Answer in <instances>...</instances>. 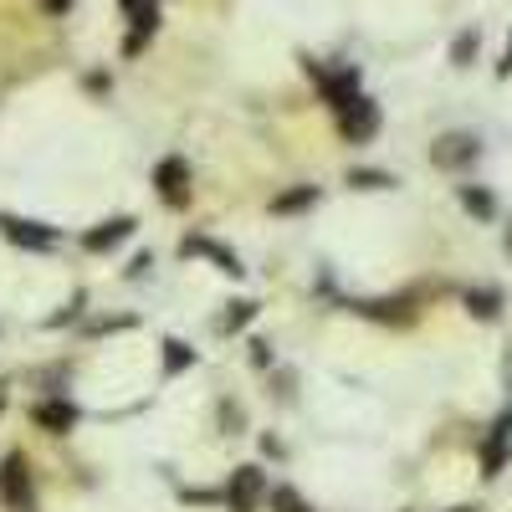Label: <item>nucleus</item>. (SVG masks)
I'll return each mask as SVG.
<instances>
[{"label":"nucleus","mask_w":512,"mask_h":512,"mask_svg":"<svg viewBox=\"0 0 512 512\" xmlns=\"http://www.w3.org/2000/svg\"><path fill=\"white\" fill-rule=\"evenodd\" d=\"M0 502H6V512H36V492H31V472L21 451H11L6 466H0Z\"/></svg>","instance_id":"f257e3e1"},{"label":"nucleus","mask_w":512,"mask_h":512,"mask_svg":"<svg viewBox=\"0 0 512 512\" xmlns=\"http://www.w3.org/2000/svg\"><path fill=\"white\" fill-rule=\"evenodd\" d=\"M333 113H338V134H344L349 144H364V139L379 134V108H374V98H364V93H354L349 103H338Z\"/></svg>","instance_id":"f03ea898"},{"label":"nucleus","mask_w":512,"mask_h":512,"mask_svg":"<svg viewBox=\"0 0 512 512\" xmlns=\"http://www.w3.org/2000/svg\"><path fill=\"white\" fill-rule=\"evenodd\" d=\"M267 497V477L262 466H236L231 482H226V507L231 512H256V502Z\"/></svg>","instance_id":"7ed1b4c3"},{"label":"nucleus","mask_w":512,"mask_h":512,"mask_svg":"<svg viewBox=\"0 0 512 512\" xmlns=\"http://www.w3.org/2000/svg\"><path fill=\"white\" fill-rule=\"evenodd\" d=\"M507 456H512V410L497 415V425H492L487 441H482V477H497L502 466H507Z\"/></svg>","instance_id":"20e7f679"},{"label":"nucleus","mask_w":512,"mask_h":512,"mask_svg":"<svg viewBox=\"0 0 512 512\" xmlns=\"http://www.w3.org/2000/svg\"><path fill=\"white\" fill-rule=\"evenodd\" d=\"M477 154H482V144H477L472 134H441L436 149H431V164H436V169H466Z\"/></svg>","instance_id":"39448f33"},{"label":"nucleus","mask_w":512,"mask_h":512,"mask_svg":"<svg viewBox=\"0 0 512 512\" xmlns=\"http://www.w3.org/2000/svg\"><path fill=\"white\" fill-rule=\"evenodd\" d=\"M154 185H159V195L169 205H185L190 200V169H185V159H164L154 169Z\"/></svg>","instance_id":"423d86ee"},{"label":"nucleus","mask_w":512,"mask_h":512,"mask_svg":"<svg viewBox=\"0 0 512 512\" xmlns=\"http://www.w3.org/2000/svg\"><path fill=\"white\" fill-rule=\"evenodd\" d=\"M123 11H128V21H134V31H128V52H139L144 41L154 36V26H159V6L154 0H123Z\"/></svg>","instance_id":"0eeeda50"},{"label":"nucleus","mask_w":512,"mask_h":512,"mask_svg":"<svg viewBox=\"0 0 512 512\" xmlns=\"http://www.w3.org/2000/svg\"><path fill=\"white\" fill-rule=\"evenodd\" d=\"M185 256H210V262H216V272H226V277H241V272H246L236 251H226V246H216V241H205V236H190V241H185Z\"/></svg>","instance_id":"6e6552de"},{"label":"nucleus","mask_w":512,"mask_h":512,"mask_svg":"<svg viewBox=\"0 0 512 512\" xmlns=\"http://www.w3.org/2000/svg\"><path fill=\"white\" fill-rule=\"evenodd\" d=\"M128 236H134V221L113 216V221H103V226H93L88 236H82V246H88V251H113V246H123Z\"/></svg>","instance_id":"1a4fd4ad"},{"label":"nucleus","mask_w":512,"mask_h":512,"mask_svg":"<svg viewBox=\"0 0 512 512\" xmlns=\"http://www.w3.org/2000/svg\"><path fill=\"white\" fill-rule=\"evenodd\" d=\"M36 425H47L52 436H67L72 425H77V405H67V400H41V405H36Z\"/></svg>","instance_id":"9d476101"},{"label":"nucleus","mask_w":512,"mask_h":512,"mask_svg":"<svg viewBox=\"0 0 512 512\" xmlns=\"http://www.w3.org/2000/svg\"><path fill=\"white\" fill-rule=\"evenodd\" d=\"M364 318H379V323H410L415 308H410V297H379V303H359Z\"/></svg>","instance_id":"9b49d317"},{"label":"nucleus","mask_w":512,"mask_h":512,"mask_svg":"<svg viewBox=\"0 0 512 512\" xmlns=\"http://www.w3.org/2000/svg\"><path fill=\"white\" fill-rule=\"evenodd\" d=\"M0 231H6L16 246H52L57 241V231L41 226V221H0Z\"/></svg>","instance_id":"f8f14e48"},{"label":"nucleus","mask_w":512,"mask_h":512,"mask_svg":"<svg viewBox=\"0 0 512 512\" xmlns=\"http://www.w3.org/2000/svg\"><path fill=\"white\" fill-rule=\"evenodd\" d=\"M466 313L482 318V323L502 318V292L497 287H472V292H466Z\"/></svg>","instance_id":"ddd939ff"},{"label":"nucleus","mask_w":512,"mask_h":512,"mask_svg":"<svg viewBox=\"0 0 512 512\" xmlns=\"http://www.w3.org/2000/svg\"><path fill=\"white\" fill-rule=\"evenodd\" d=\"M308 205H318V185L287 190V195H277V200H272V210H277V216H297V210H308Z\"/></svg>","instance_id":"4468645a"},{"label":"nucleus","mask_w":512,"mask_h":512,"mask_svg":"<svg viewBox=\"0 0 512 512\" xmlns=\"http://www.w3.org/2000/svg\"><path fill=\"white\" fill-rule=\"evenodd\" d=\"M461 205L472 210L477 221H492V216H497V200H492L487 190H477V185H461Z\"/></svg>","instance_id":"2eb2a0df"},{"label":"nucleus","mask_w":512,"mask_h":512,"mask_svg":"<svg viewBox=\"0 0 512 512\" xmlns=\"http://www.w3.org/2000/svg\"><path fill=\"white\" fill-rule=\"evenodd\" d=\"M349 185H354V190H390L395 180L384 175V169H354V175H349Z\"/></svg>","instance_id":"dca6fc26"},{"label":"nucleus","mask_w":512,"mask_h":512,"mask_svg":"<svg viewBox=\"0 0 512 512\" xmlns=\"http://www.w3.org/2000/svg\"><path fill=\"white\" fill-rule=\"evenodd\" d=\"M272 507H277V512H308V502L297 497L292 487H272Z\"/></svg>","instance_id":"f3484780"},{"label":"nucleus","mask_w":512,"mask_h":512,"mask_svg":"<svg viewBox=\"0 0 512 512\" xmlns=\"http://www.w3.org/2000/svg\"><path fill=\"white\" fill-rule=\"evenodd\" d=\"M251 313H256V303H231V313L221 318V328H226V333H236V328H246V323H251Z\"/></svg>","instance_id":"a211bd4d"},{"label":"nucleus","mask_w":512,"mask_h":512,"mask_svg":"<svg viewBox=\"0 0 512 512\" xmlns=\"http://www.w3.org/2000/svg\"><path fill=\"white\" fill-rule=\"evenodd\" d=\"M190 359H195V354L180 344V338H169V344H164V364H169V369H185Z\"/></svg>","instance_id":"6ab92c4d"},{"label":"nucleus","mask_w":512,"mask_h":512,"mask_svg":"<svg viewBox=\"0 0 512 512\" xmlns=\"http://www.w3.org/2000/svg\"><path fill=\"white\" fill-rule=\"evenodd\" d=\"M472 52H477V31H466V36L456 41V47H451V62H456V67H466V62H472Z\"/></svg>","instance_id":"aec40b11"},{"label":"nucleus","mask_w":512,"mask_h":512,"mask_svg":"<svg viewBox=\"0 0 512 512\" xmlns=\"http://www.w3.org/2000/svg\"><path fill=\"white\" fill-rule=\"evenodd\" d=\"M41 6H47L52 16H67V11H72V0H41Z\"/></svg>","instance_id":"412c9836"},{"label":"nucleus","mask_w":512,"mask_h":512,"mask_svg":"<svg viewBox=\"0 0 512 512\" xmlns=\"http://www.w3.org/2000/svg\"><path fill=\"white\" fill-rule=\"evenodd\" d=\"M497 72H502V77H512V41H507V57L497 62Z\"/></svg>","instance_id":"4be33fe9"},{"label":"nucleus","mask_w":512,"mask_h":512,"mask_svg":"<svg viewBox=\"0 0 512 512\" xmlns=\"http://www.w3.org/2000/svg\"><path fill=\"white\" fill-rule=\"evenodd\" d=\"M446 512H477V507H446Z\"/></svg>","instance_id":"5701e85b"}]
</instances>
